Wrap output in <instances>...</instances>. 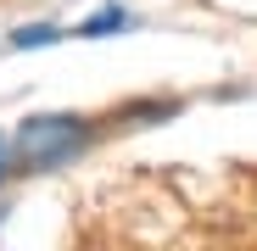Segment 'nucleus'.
<instances>
[{
    "mask_svg": "<svg viewBox=\"0 0 257 251\" xmlns=\"http://www.w3.org/2000/svg\"><path fill=\"white\" fill-rule=\"evenodd\" d=\"M84 140H90V129L73 123V117H28L23 129H17V156L23 162H62Z\"/></svg>",
    "mask_w": 257,
    "mask_h": 251,
    "instance_id": "f257e3e1",
    "label": "nucleus"
},
{
    "mask_svg": "<svg viewBox=\"0 0 257 251\" xmlns=\"http://www.w3.org/2000/svg\"><path fill=\"white\" fill-rule=\"evenodd\" d=\"M117 28H123V12H101V17H90V23H84L78 34H95V39H101V34H117Z\"/></svg>",
    "mask_w": 257,
    "mask_h": 251,
    "instance_id": "f03ea898",
    "label": "nucleus"
},
{
    "mask_svg": "<svg viewBox=\"0 0 257 251\" xmlns=\"http://www.w3.org/2000/svg\"><path fill=\"white\" fill-rule=\"evenodd\" d=\"M39 39H56V28H23L17 45H39Z\"/></svg>",
    "mask_w": 257,
    "mask_h": 251,
    "instance_id": "7ed1b4c3",
    "label": "nucleus"
},
{
    "mask_svg": "<svg viewBox=\"0 0 257 251\" xmlns=\"http://www.w3.org/2000/svg\"><path fill=\"white\" fill-rule=\"evenodd\" d=\"M17 140H0V179H6V151H12Z\"/></svg>",
    "mask_w": 257,
    "mask_h": 251,
    "instance_id": "20e7f679",
    "label": "nucleus"
}]
</instances>
